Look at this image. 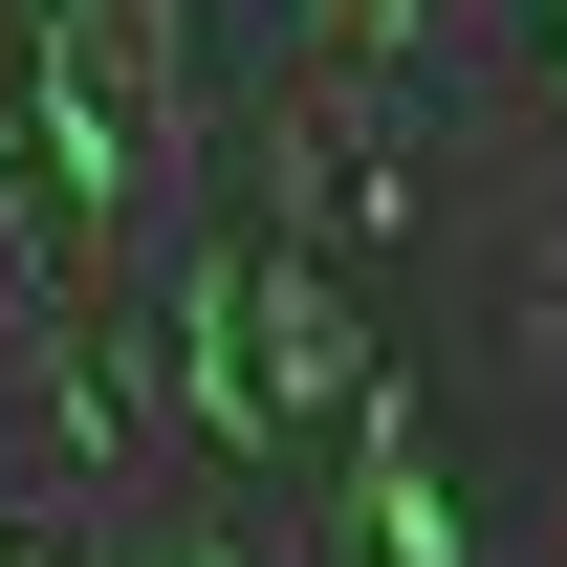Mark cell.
Segmentation results:
<instances>
[{"label":"cell","mask_w":567,"mask_h":567,"mask_svg":"<svg viewBox=\"0 0 567 567\" xmlns=\"http://www.w3.org/2000/svg\"><path fill=\"white\" fill-rule=\"evenodd\" d=\"M262 393H284V415H350V393H393V371H371V328H350L306 262L262 284Z\"/></svg>","instance_id":"6da1fadb"}]
</instances>
